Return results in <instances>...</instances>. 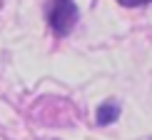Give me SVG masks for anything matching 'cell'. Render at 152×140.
Here are the masks:
<instances>
[{"instance_id":"cell-3","label":"cell","mask_w":152,"mask_h":140,"mask_svg":"<svg viewBox=\"0 0 152 140\" xmlns=\"http://www.w3.org/2000/svg\"><path fill=\"white\" fill-rule=\"evenodd\" d=\"M120 5H125V8H142V5L152 3V0H117Z\"/></svg>"},{"instance_id":"cell-1","label":"cell","mask_w":152,"mask_h":140,"mask_svg":"<svg viewBox=\"0 0 152 140\" xmlns=\"http://www.w3.org/2000/svg\"><path fill=\"white\" fill-rule=\"evenodd\" d=\"M77 15H80V10L75 5V0H50V5H48V25L60 38H65L75 28Z\"/></svg>"},{"instance_id":"cell-2","label":"cell","mask_w":152,"mask_h":140,"mask_svg":"<svg viewBox=\"0 0 152 140\" xmlns=\"http://www.w3.org/2000/svg\"><path fill=\"white\" fill-rule=\"evenodd\" d=\"M95 120H97V125H110V123H115L117 115H120V105L117 103H112V100H107V103H102L97 108V113H95Z\"/></svg>"}]
</instances>
